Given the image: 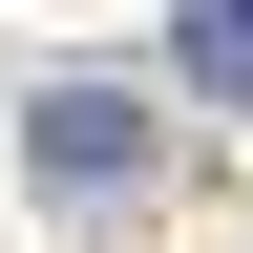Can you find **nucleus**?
<instances>
[{
    "mask_svg": "<svg viewBox=\"0 0 253 253\" xmlns=\"http://www.w3.org/2000/svg\"><path fill=\"white\" fill-rule=\"evenodd\" d=\"M169 63L211 84V106H253V0H190V21H169Z\"/></svg>",
    "mask_w": 253,
    "mask_h": 253,
    "instance_id": "2",
    "label": "nucleus"
},
{
    "mask_svg": "<svg viewBox=\"0 0 253 253\" xmlns=\"http://www.w3.org/2000/svg\"><path fill=\"white\" fill-rule=\"evenodd\" d=\"M21 148H42L63 211H106V190L148 169V106H126V84H42V126H21Z\"/></svg>",
    "mask_w": 253,
    "mask_h": 253,
    "instance_id": "1",
    "label": "nucleus"
}]
</instances>
